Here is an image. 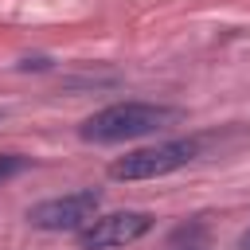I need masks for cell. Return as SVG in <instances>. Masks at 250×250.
<instances>
[{"label":"cell","mask_w":250,"mask_h":250,"mask_svg":"<svg viewBox=\"0 0 250 250\" xmlns=\"http://www.w3.org/2000/svg\"><path fill=\"white\" fill-rule=\"evenodd\" d=\"M238 250H250V227H246V230L238 234Z\"/></svg>","instance_id":"7"},{"label":"cell","mask_w":250,"mask_h":250,"mask_svg":"<svg viewBox=\"0 0 250 250\" xmlns=\"http://www.w3.org/2000/svg\"><path fill=\"white\" fill-rule=\"evenodd\" d=\"M199 156V141H160V145H145V148H133L125 156H117L109 164V176L113 180H156V176H168L184 164H191Z\"/></svg>","instance_id":"2"},{"label":"cell","mask_w":250,"mask_h":250,"mask_svg":"<svg viewBox=\"0 0 250 250\" xmlns=\"http://www.w3.org/2000/svg\"><path fill=\"white\" fill-rule=\"evenodd\" d=\"M152 215L148 211H113V215H98L90 227L78 230V246L82 250H117L129 246L137 238H145L152 230Z\"/></svg>","instance_id":"4"},{"label":"cell","mask_w":250,"mask_h":250,"mask_svg":"<svg viewBox=\"0 0 250 250\" xmlns=\"http://www.w3.org/2000/svg\"><path fill=\"white\" fill-rule=\"evenodd\" d=\"M23 168H27V156H20V152H4V156H0V184L12 180V176L23 172Z\"/></svg>","instance_id":"5"},{"label":"cell","mask_w":250,"mask_h":250,"mask_svg":"<svg viewBox=\"0 0 250 250\" xmlns=\"http://www.w3.org/2000/svg\"><path fill=\"white\" fill-rule=\"evenodd\" d=\"M47 66H51L47 55H35V59H23V62H20V70H47Z\"/></svg>","instance_id":"6"},{"label":"cell","mask_w":250,"mask_h":250,"mask_svg":"<svg viewBox=\"0 0 250 250\" xmlns=\"http://www.w3.org/2000/svg\"><path fill=\"white\" fill-rule=\"evenodd\" d=\"M180 121V109L172 105H156V102H113L98 113H90L78 125V137L90 145H121V141H137L148 137L156 129H168Z\"/></svg>","instance_id":"1"},{"label":"cell","mask_w":250,"mask_h":250,"mask_svg":"<svg viewBox=\"0 0 250 250\" xmlns=\"http://www.w3.org/2000/svg\"><path fill=\"white\" fill-rule=\"evenodd\" d=\"M98 207H102V195L94 188H82V191H66V195H55V199H43L27 211V223L39 227V230H82L98 219Z\"/></svg>","instance_id":"3"}]
</instances>
